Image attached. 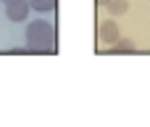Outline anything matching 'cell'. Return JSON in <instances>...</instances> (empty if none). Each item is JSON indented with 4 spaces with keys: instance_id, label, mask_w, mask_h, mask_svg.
<instances>
[{
    "instance_id": "6da1fadb",
    "label": "cell",
    "mask_w": 150,
    "mask_h": 127,
    "mask_svg": "<svg viewBox=\"0 0 150 127\" xmlns=\"http://www.w3.org/2000/svg\"><path fill=\"white\" fill-rule=\"evenodd\" d=\"M26 50H32V53H53L55 50V29L42 19L32 21L26 27Z\"/></svg>"
},
{
    "instance_id": "7a4b0ae2",
    "label": "cell",
    "mask_w": 150,
    "mask_h": 127,
    "mask_svg": "<svg viewBox=\"0 0 150 127\" xmlns=\"http://www.w3.org/2000/svg\"><path fill=\"white\" fill-rule=\"evenodd\" d=\"M29 0H5V16L16 24V21H24L29 16Z\"/></svg>"
},
{
    "instance_id": "3957f363",
    "label": "cell",
    "mask_w": 150,
    "mask_h": 127,
    "mask_svg": "<svg viewBox=\"0 0 150 127\" xmlns=\"http://www.w3.org/2000/svg\"><path fill=\"white\" fill-rule=\"evenodd\" d=\"M98 37H100L103 42H111V45H113V42H116V40L121 37V34H119V24H116L113 19L103 21V24L98 27Z\"/></svg>"
},
{
    "instance_id": "277c9868",
    "label": "cell",
    "mask_w": 150,
    "mask_h": 127,
    "mask_svg": "<svg viewBox=\"0 0 150 127\" xmlns=\"http://www.w3.org/2000/svg\"><path fill=\"white\" fill-rule=\"evenodd\" d=\"M134 50H137V48H134V42L121 40V37H119V40H116V42L108 48V53H134Z\"/></svg>"
},
{
    "instance_id": "5b68a950",
    "label": "cell",
    "mask_w": 150,
    "mask_h": 127,
    "mask_svg": "<svg viewBox=\"0 0 150 127\" xmlns=\"http://www.w3.org/2000/svg\"><path fill=\"white\" fill-rule=\"evenodd\" d=\"M105 8H108V13L116 19V16H124V13H127L129 3H127V0H108V5H105Z\"/></svg>"
},
{
    "instance_id": "8992f818",
    "label": "cell",
    "mask_w": 150,
    "mask_h": 127,
    "mask_svg": "<svg viewBox=\"0 0 150 127\" xmlns=\"http://www.w3.org/2000/svg\"><path fill=\"white\" fill-rule=\"evenodd\" d=\"M29 5L34 11H40V13H47V11H53L58 5V0H29Z\"/></svg>"
},
{
    "instance_id": "52a82bcc",
    "label": "cell",
    "mask_w": 150,
    "mask_h": 127,
    "mask_svg": "<svg viewBox=\"0 0 150 127\" xmlns=\"http://www.w3.org/2000/svg\"><path fill=\"white\" fill-rule=\"evenodd\" d=\"M95 5H100V8H105V5H108V0H95Z\"/></svg>"
},
{
    "instance_id": "ba28073f",
    "label": "cell",
    "mask_w": 150,
    "mask_h": 127,
    "mask_svg": "<svg viewBox=\"0 0 150 127\" xmlns=\"http://www.w3.org/2000/svg\"><path fill=\"white\" fill-rule=\"evenodd\" d=\"M3 3H5V0H3Z\"/></svg>"
}]
</instances>
